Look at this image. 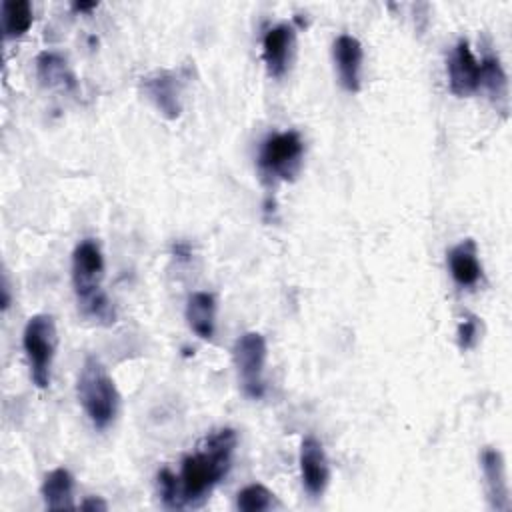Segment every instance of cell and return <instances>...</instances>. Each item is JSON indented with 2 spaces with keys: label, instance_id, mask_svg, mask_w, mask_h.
Masks as SVG:
<instances>
[{
  "label": "cell",
  "instance_id": "obj_1",
  "mask_svg": "<svg viewBox=\"0 0 512 512\" xmlns=\"http://www.w3.org/2000/svg\"><path fill=\"white\" fill-rule=\"evenodd\" d=\"M238 436L232 428H218L206 434L196 450L180 466V502L182 508L202 506L210 492L220 484L232 466Z\"/></svg>",
  "mask_w": 512,
  "mask_h": 512
},
{
  "label": "cell",
  "instance_id": "obj_2",
  "mask_svg": "<svg viewBox=\"0 0 512 512\" xmlns=\"http://www.w3.org/2000/svg\"><path fill=\"white\" fill-rule=\"evenodd\" d=\"M104 280V256L100 244L86 238L76 244L72 252V286L78 302V310L84 318L110 326L116 320V310L102 288Z\"/></svg>",
  "mask_w": 512,
  "mask_h": 512
},
{
  "label": "cell",
  "instance_id": "obj_3",
  "mask_svg": "<svg viewBox=\"0 0 512 512\" xmlns=\"http://www.w3.org/2000/svg\"><path fill=\"white\" fill-rule=\"evenodd\" d=\"M78 402L94 428L106 430L118 416L120 394L106 366L96 356H86L76 382Z\"/></svg>",
  "mask_w": 512,
  "mask_h": 512
},
{
  "label": "cell",
  "instance_id": "obj_4",
  "mask_svg": "<svg viewBox=\"0 0 512 512\" xmlns=\"http://www.w3.org/2000/svg\"><path fill=\"white\" fill-rule=\"evenodd\" d=\"M22 346L28 358L32 382L38 388H48L52 362L58 346V332L54 316L34 314L28 318L22 334Z\"/></svg>",
  "mask_w": 512,
  "mask_h": 512
},
{
  "label": "cell",
  "instance_id": "obj_5",
  "mask_svg": "<svg viewBox=\"0 0 512 512\" xmlns=\"http://www.w3.org/2000/svg\"><path fill=\"white\" fill-rule=\"evenodd\" d=\"M304 142L296 130L270 134L258 152V168L266 178L294 180L300 172Z\"/></svg>",
  "mask_w": 512,
  "mask_h": 512
},
{
  "label": "cell",
  "instance_id": "obj_6",
  "mask_svg": "<svg viewBox=\"0 0 512 512\" xmlns=\"http://www.w3.org/2000/svg\"><path fill=\"white\" fill-rule=\"evenodd\" d=\"M266 340L260 332H244L232 348V360L238 372L240 386L248 398H262L264 384V366H266Z\"/></svg>",
  "mask_w": 512,
  "mask_h": 512
},
{
  "label": "cell",
  "instance_id": "obj_7",
  "mask_svg": "<svg viewBox=\"0 0 512 512\" xmlns=\"http://www.w3.org/2000/svg\"><path fill=\"white\" fill-rule=\"evenodd\" d=\"M190 78L188 68L178 70H154L140 82L144 96L152 106L168 120H174L182 112V92Z\"/></svg>",
  "mask_w": 512,
  "mask_h": 512
},
{
  "label": "cell",
  "instance_id": "obj_8",
  "mask_svg": "<svg viewBox=\"0 0 512 512\" xmlns=\"http://www.w3.org/2000/svg\"><path fill=\"white\" fill-rule=\"evenodd\" d=\"M446 72H448V88L454 96L464 98L480 90V62L476 60L466 40H458V44L452 48L448 56Z\"/></svg>",
  "mask_w": 512,
  "mask_h": 512
},
{
  "label": "cell",
  "instance_id": "obj_9",
  "mask_svg": "<svg viewBox=\"0 0 512 512\" xmlns=\"http://www.w3.org/2000/svg\"><path fill=\"white\" fill-rule=\"evenodd\" d=\"M300 476L306 492L320 498L330 482V464L318 438L306 436L300 444Z\"/></svg>",
  "mask_w": 512,
  "mask_h": 512
},
{
  "label": "cell",
  "instance_id": "obj_10",
  "mask_svg": "<svg viewBox=\"0 0 512 512\" xmlns=\"http://www.w3.org/2000/svg\"><path fill=\"white\" fill-rule=\"evenodd\" d=\"M332 58L338 72L340 86L346 92H358L362 86L364 48L352 34H340L332 44Z\"/></svg>",
  "mask_w": 512,
  "mask_h": 512
},
{
  "label": "cell",
  "instance_id": "obj_11",
  "mask_svg": "<svg viewBox=\"0 0 512 512\" xmlns=\"http://www.w3.org/2000/svg\"><path fill=\"white\" fill-rule=\"evenodd\" d=\"M296 46V30L292 24H278L264 34L262 40V58L266 72L272 78H282L292 62Z\"/></svg>",
  "mask_w": 512,
  "mask_h": 512
},
{
  "label": "cell",
  "instance_id": "obj_12",
  "mask_svg": "<svg viewBox=\"0 0 512 512\" xmlns=\"http://www.w3.org/2000/svg\"><path fill=\"white\" fill-rule=\"evenodd\" d=\"M480 466L486 480V494L490 508L496 512L510 510V490L506 480V466L500 450L486 446L480 454Z\"/></svg>",
  "mask_w": 512,
  "mask_h": 512
},
{
  "label": "cell",
  "instance_id": "obj_13",
  "mask_svg": "<svg viewBox=\"0 0 512 512\" xmlns=\"http://www.w3.org/2000/svg\"><path fill=\"white\" fill-rule=\"evenodd\" d=\"M448 268L458 286L470 288V286L478 284V280L482 276V266L478 262V250H476V244L472 238L456 244L448 252Z\"/></svg>",
  "mask_w": 512,
  "mask_h": 512
},
{
  "label": "cell",
  "instance_id": "obj_14",
  "mask_svg": "<svg viewBox=\"0 0 512 512\" xmlns=\"http://www.w3.org/2000/svg\"><path fill=\"white\" fill-rule=\"evenodd\" d=\"M188 328L202 340H210L216 330V298L210 292H192L186 300Z\"/></svg>",
  "mask_w": 512,
  "mask_h": 512
},
{
  "label": "cell",
  "instance_id": "obj_15",
  "mask_svg": "<svg viewBox=\"0 0 512 512\" xmlns=\"http://www.w3.org/2000/svg\"><path fill=\"white\" fill-rule=\"evenodd\" d=\"M36 76L42 86L62 92H72L76 88V76L70 70L64 56L56 52H42L36 58Z\"/></svg>",
  "mask_w": 512,
  "mask_h": 512
},
{
  "label": "cell",
  "instance_id": "obj_16",
  "mask_svg": "<svg viewBox=\"0 0 512 512\" xmlns=\"http://www.w3.org/2000/svg\"><path fill=\"white\" fill-rule=\"evenodd\" d=\"M44 506L50 510H72L74 504V478L66 468H54L46 474L40 488Z\"/></svg>",
  "mask_w": 512,
  "mask_h": 512
},
{
  "label": "cell",
  "instance_id": "obj_17",
  "mask_svg": "<svg viewBox=\"0 0 512 512\" xmlns=\"http://www.w3.org/2000/svg\"><path fill=\"white\" fill-rule=\"evenodd\" d=\"M480 88L488 92L496 110L508 112V76L494 54H486L480 60Z\"/></svg>",
  "mask_w": 512,
  "mask_h": 512
},
{
  "label": "cell",
  "instance_id": "obj_18",
  "mask_svg": "<svg viewBox=\"0 0 512 512\" xmlns=\"http://www.w3.org/2000/svg\"><path fill=\"white\" fill-rule=\"evenodd\" d=\"M32 26V6L28 0L2 2V28L6 38H18Z\"/></svg>",
  "mask_w": 512,
  "mask_h": 512
},
{
  "label": "cell",
  "instance_id": "obj_19",
  "mask_svg": "<svg viewBox=\"0 0 512 512\" xmlns=\"http://www.w3.org/2000/svg\"><path fill=\"white\" fill-rule=\"evenodd\" d=\"M274 506L276 498L264 484H248L236 494V508L242 512H262Z\"/></svg>",
  "mask_w": 512,
  "mask_h": 512
},
{
  "label": "cell",
  "instance_id": "obj_20",
  "mask_svg": "<svg viewBox=\"0 0 512 512\" xmlns=\"http://www.w3.org/2000/svg\"><path fill=\"white\" fill-rule=\"evenodd\" d=\"M158 494H160V500H162V504L166 508H172V510H180L182 508L178 476L172 470H168V468H162L158 472Z\"/></svg>",
  "mask_w": 512,
  "mask_h": 512
},
{
  "label": "cell",
  "instance_id": "obj_21",
  "mask_svg": "<svg viewBox=\"0 0 512 512\" xmlns=\"http://www.w3.org/2000/svg\"><path fill=\"white\" fill-rule=\"evenodd\" d=\"M480 338V322L476 316H466L462 318V322L458 324V344L462 350H470L476 346Z\"/></svg>",
  "mask_w": 512,
  "mask_h": 512
},
{
  "label": "cell",
  "instance_id": "obj_22",
  "mask_svg": "<svg viewBox=\"0 0 512 512\" xmlns=\"http://www.w3.org/2000/svg\"><path fill=\"white\" fill-rule=\"evenodd\" d=\"M80 510H90V512H106L108 504L100 496H86L80 502Z\"/></svg>",
  "mask_w": 512,
  "mask_h": 512
},
{
  "label": "cell",
  "instance_id": "obj_23",
  "mask_svg": "<svg viewBox=\"0 0 512 512\" xmlns=\"http://www.w3.org/2000/svg\"><path fill=\"white\" fill-rule=\"evenodd\" d=\"M10 306V284H8V276L2 274V310H8Z\"/></svg>",
  "mask_w": 512,
  "mask_h": 512
},
{
  "label": "cell",
  "instance_id": "obj_24",
  "mask_svg": "<svg viewBox=\"0 0 512 512\" xmlns=\"http://www.w3.org/2000/svg\"><path fill=\"white\" fill-rule=\"evenodd\" d=\"M72 8H74L76 12H88V10L96 8V2H74Z\"/></svg>",
  "mask_w": 512,
  "mask_h": 512
}]
</instances>
